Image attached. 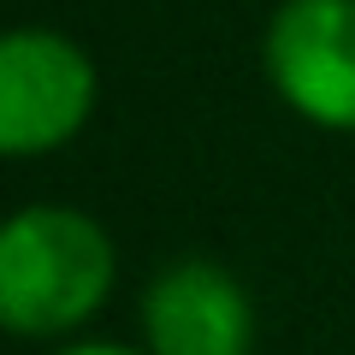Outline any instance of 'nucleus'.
I'll list each match as a JSON object with an SVG mask.
<instances>
[{"label":"nucleus","instance_id":"obj_1","mask_svg":"<svg viewBox=\"0 0 355 355\" xmlns=\"http://www.w3.org/2000/svg\"><path fill=\"white\" fill-rule=\"evenodd\" d=\"M119 249L107 225L65 202H30L0 225V326L12 338H71L107 308Z\"/></svg>","mask_w":355,"mask_h":355},{"label":"nucleus","instance_id":"obj_4","mask_svg":"<svg viewBox=\"0 0 355 355\" xmlns=\"http://www.w3.org/2000/svg\"><path fill=\"white\" fill-rule=\"evenodd\" d=\"M148 355H249L254 302L219 261L178 254L148 279L137 308Z\"/></svg>","mask_w":355,"mask_h":355},{"label":"nucleus","instance_id":"obj_2","mask_svg":"<svg viewBox=\"0 0 355 355\" xmlns=\"http://www.w3.org/2000/svg\"><path fill=\"white\" fill-rule=\"evenodd\" d=\"M101 101V71L65 30L18 24L0 42V148L12 160L53 154L83 137Z\"/></svg>","mask_w":355,"mask_h":355},{"label":"nucleus","instance_id":"obj_3","mask_svg":"<svg viewBox=\"0 0 355 355\" xmlns=\"http://www.w3.org/2000/svg\"><path fill=\"white\" fill-rule=\"evenodd\" d=\"M261 71L296 119L355 137V0H279L261 30Z\"/></svg>","mask_w":355,"mask_h":355},{"label":"nucleus","instance_id":"obj_5","mask_svg":"<svg viewBox=\"0 0 355 355\" xmlns=\"http://www.w3.org/2000/svg\"><path fill=\"white\" fill-rule=\"evenodd\" d=\"M53 355H148V349L142 343H113V338H77V343H65Z\"/></svg>","mask_w":355,"mask_h":355}]
</instances>
